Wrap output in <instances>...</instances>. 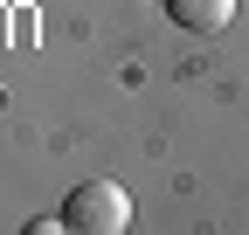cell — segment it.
Here are the masks:
<instances>
[{"label": "cell", "mask_w": 249, "mask_h": 235, "mask_svg": "<svg viewBox=\"0 0 249 235\" xmlns=\"http://www.w3.org/2000/svg\"><path fill=\"white\" fill-rule=\"evenodd\" d=\"M62 228H76V235H124L132 228V194L118 180H83L62 201Z\"/></svg>", "instance_id": "obj_1"}, {"label": "cell", "mask_w": 249, "mask_h": 235, "mask_svg": "<svg viewBox=\"0 0 249 235\" xmlns=\"http://www.w3.org/2000/svg\"><path fill=\"white\" fill-rule=\"evenodd\" d=\"M166 7H173V21L187 35H222L235 21V0H166Z\"/></svg>", "instance_id": "obj_2"}]
</instances>
